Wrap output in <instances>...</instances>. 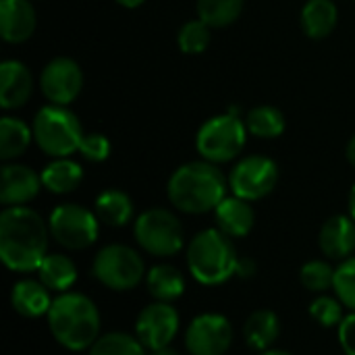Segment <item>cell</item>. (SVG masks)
Returning <instances> with one entry per match:
<instances>
[{
    "label": "cell",
    "mask_w": 355,
    "mask_h": 355,
    "mask_svg": "<svg viewBox=\"0 0 355 355\" xmlns=\"http://www.w3.org/2000/svg\"><path fill=\"white\" fill-rule=\"evenodd\" d=\"M50 229L29 206H10L0 212V258L12 272H33L48 256Z\"/></svg>",
    "instance_id": "1"
},
{
    "label": "cell",
    "mask_w": 355,
    "mask_h": 355,
    "mask_svg": "<svg viewBox=\"0 0 355 355\" xmlns=\"http://www.w3.org/2000/svg\"><path fill=\"white\" fill-rule=\"evenodd\" d=\"M229 177L218 164L208 160H191L173 171L166 183V196L175 210L183 214H208L227 198Z\"/></svg>",
    "instance_id": "2"
},
{
    "label": "cell",
    "mask_w": 355,
    "mask_h": 355,
    "mask_svg": "<svg viewBox=\"0 0 355 355\" xmlns=\"http://www.w3.org/2000/svg\"><path fill=\"white\" fill-rule=\"evenodd\" d=\"M48 331L67 352H87L100 337L102 316L92 297L79 291H64L52 300L48 310Z\"/></svg>",
    "instance_id": "3"
},
{
    "label": "cell",
    "mask_w": 355,
    "mask_h": 355,
    "mask_svg": "<svg viewBox=\"0 0 355 355\" xmlns=\"http://www.w3.org/2000/svg\"><path fill=\"white\" fill-rule=\"evenodd\" d=\"M239 254L231 237L220 229H204L185 248V264L191 279L204 287H218L237 275Z\"/></svg>",
    "instance_id": "4"
},
{
    "label": "cell",
    "mask_w": 355,
    "mask_h": 355,
    "mask_svg": "<svg viewBox=\"0 0 355 355\" xmlns=\"http://www.w3.org/2000/svg\"><path fill=\"white\" fill-rule=\"evenodd\" d=\"M33 144L50 158H69L79 152L85 137L81 121L69 106L46 104L42 106L31 123Z\"/></svg>",
    "instance_id": "5"
},
{
    "label": "cell",
    "mask_w": 355,
    "mask_h": 355,
    "mask_svg": "<svg viewBox=\"0 0 355 355\" xmlns=\"http://www.w3.org/2000/svg\"><path fill=\"white\" fill-rule=\"evenodd\" d=\"M248 127L245 121L235 112H223L210 116L196 133V150L202 160L212 164H227L233 162L245 148L248 141Z\"/></svg>",
    "instance_id": "6"
},
{
    "label": "cell",
    "mask_w": 355,
    "mask_h": 355,
    "mask_svg": "<svg viewBox=\"0 0 355 355\" xmlns=\"http://www.w3.org/2000/svg\"><path fill=\"white\" fill-rule=\"evenodd\" d=\"M146 262L141 254L125 243L102 245L92 262V277L106 289L125 293L146 281Z\"/></svg>",
    "instance_id": "7"
},
{
    "label": "cell",
    "mask_w": 355,
    "mask_h": 355,
    "mask_svg": "<svg viewBox=\"0 0 355 355\" xmlns=\"http://www.w3.org/2000/svg\"><path fill=\"white\" fill-rule=\"evenodd\" d=\"M135 243L154 258H173L185 248V229L166 208H148L133 220Z\"/></svg>",
    "instance_id": "8"
},
{
    "label": "cell",
    "mask_w": 355,
    "mask_h": 355,
    "mask_svg": "<svg viewBox=\"0 0 355 355\" xmlns=\"http://www.w3.org/2000/svg\"><path fill=\"white\" fill-rule=\"evenodd\" d=\"M50 237L69 252L92 248L100 237V218L81 204H58L48 216Z\"/></svg>",
    "instance_id": "9"
},
{
    "label": "cell",
    "mask_w": 355,
    "mask_h": 355,
    "mask_svg": "<svg viewBox=\"0 0 355 355\" xmlns=\"http://www.w3.org/2000/svg\"><path fill=\"white\" fill-rule=\"evenodd\" d=\"M279 183V166L264 154L241 158L229 173V191L241 200L258 202L275 191Z\"/></svg>",
    "instance_id": "10"
},
{
    "label": "cell",
    "mask_w": 355,
    "mask_h": 355,
    "mask_svg": "<svg viewBox=\"0 0 355 355\" xmlns=\"http://www.w3.org/2000/svg\"><path fill=\"white\" fill-rule=\"evenodd\" d=\"M181 331V316L173 304L152 302L135 318L133 333L148 352L171 347Z\"/></svg>",
    "instance_id": "11"
},
{
    "label": "cell",
    "mask_w": 355,
    "mask_h": 355,
    "mask_svg": "<svg viewBox=\"0 0 355 355\" xmlns=\"http://www.w3.org/2000/svg\"><path fill=\"white\" fill-rule=\"evenodd\" d=\"M233 345V324L225 314L204 312L185 329V349L189 355H227Z\"/></svg>",
    "instance_id": "12"
},
{
    "label": "cell",
    "mask_w": 355,
    "mask_h": 355,
    "mask_svg": "<svg viewBox=\"0 0 355 355\" xmlns=\"http://www.w3.org/2000/svg\"><path fill=\"white\" fill-rule=\"evenodd\" d=\"M40 89L48 104L69 106L83 89V71L77 60L69 56H56L44 64L40 73Z\"/></svg>",
    "instance_id": "13"
},
{
    "label": "cell",
    "mask_w": 355,
    "mask_h": 355,
    "mask_svg": "<svg viewBox=\"0 0 355 355\" xmlns=\"http://www.w3.org/2000/svg\"><path fill=\"white\" fill-rule=\"evenodd\" d=\"M42 177L27 164L4 162L0 171V204L4 208L10 206H27L37 198L42 189Z\"/></svg>",
    "instance_id": "14"
},
{
    "label": "cell",
    "mask_w": 355,
    "mask_h": 355,
    "mask_svg": "<svg viewBox=\"0 0 355 355\" xmlns=\"http://www.w3.org/2000/svg\"><path fill=\"white\" fill-rule=\"evenodd\" d=\"M318 248L331 262H343L355 252V220L349 214L327 218L318 233Z\"/></svg>",
    "instance_id": "15"
},
{
    "label": "cell",
    "mask_w": 355,
    "mask_h": 355,
    "mask_svg": "<svg viewBox=\"0 0 355 355\" xmlns=\"http://www.w3.org/2000/svg\"><path fill=\"white\" fill-rule=\"evenodd\" d=\"M37 27V12L31 0H0V35L6 44L27 42Z\"/></svg>",
    "instance_id": "16"
},
{
    "label": "cell",
    "mask_w": 355,
    "mask_h": 355,
    "mask_svg": "<svg viewBox=\"0 0 355 355\" xmlns=\"http://www.w3.org/2000/svg\"><path fill=\"white\" fill-rule=\"evenodd\" d=\"M33 94V75L31 71L15 58H6L0 62V106L8 110H17L29 102Z\"/></svg>",
    "instance_id": "17"
},
{
    "label": "cell",
    "mask_w": 355,
    "mask_h": 355,
    "mask_svg": "<svg viewBox=\"0 0 355 355\" xmlns=\"http://www.w3.org/2000/svg\"><path fill=\"white\" fill-rule=\"evenodd\" d=\"M212 214H214L216 229H220L231 239L248 237L252 233L254 225H256V212L252 208V202L241 200V198H237L233 193L227 196L216 206V210Z\"/></svg>",
    "instance_id": "18"
},
{
    "label": "cell",
    "mask_w": 355,
    "mask_h": 355,
    "mask_svg": "<svg viewBox=\"0 0 355 355\" xmlns=\"http://www.w3.org/2000/svg\"><path fill=\"white\" fill-rule=\"evenodd\" d=\"M52 291L40 279H21L10 289V306L12 310L29 320L48 316L52 306Z\"/></svg>",
    "instance_id": "19"
},
{
    "label": "cell",
    "mask_w": 355,
    "mask_h": 355,
    "mask_svg": "<svg viewBox=\"0 0 355 355\" xmlns=\"http://www.w3.org/2000/svg\"><path fill=\"white\" fill-rule=\"evenodd\" d=\"M279 337H281V318L277 312L268 308H260L248 316L243 324V339L250 349L258 354L272 349Z\"/></svg>",
    "instance_id": "20"
},
{
    "label": "cell",
    "mask_w": 355,
    "mask_h": 355,
    "mask_svg": "<svg viewBox=\"0 0 355 355\" xmlns=\"http://www.w3.org/2000/svg\"><path fill=\"white\" fill-rule=\"evenodd\" d=\"M144 283H146L148 293L154 297V302H166V304H173L179 297H183L187 289V281L183 272L177 266L166 264V262H160L148 268Z\"/></svg>",
    "instance_id": "21"
},
{
    "label": "cell",
    "mask_w": 355,
    "mask_h": 355,
    "mask_svg": "<svg viewBox=\"0 0 355 355\" xmlns=\"http://www.w3.org/2000/svg\"><path fill=\"white\" fill-rule=\"evenodd\" d=\"M94 212L102 225L121 229L133 220L135 204H133L131 196L123 189H104L94 202Z\"/></svg>",
    "instance_id": "22"
},
{
    "label": "cell",
    "mask_w": 355,
    "mask_h": 355,
    "mask_svg": "<svg viewBox=\"0 0 355 355\" xmlns=\"http://www.w3.org/2000/svg\"><path fill=\"white\" fill-rule=\"evenodd\" d=\"M339 21V8L333 0H306L300 12V23L310 40L329 37Z\"/></svg>",
    "instance_id": "23"
},
{
    "label": "cell",
    "mask_w": 355,
    "mask_h": 355,
    "mask_svg": "<svg viewBox=\"0 0 355 355\" xmlns=\"http://www.w3.org/2000/svg\"><path fill=\"white\" fill-rule=\"evenodd\" d=\"M40 177H42V185L46 191L54 196H67V193H73L83 183L85 173H83V166L71 158H54L52 162L44 166Z\"/></svg>",
    "instance_id": "24"
},
{
    "label": "cell",
    "mask_w": 355,
    "mask_h": 355,
    "mask_svg": "<svg viewBox=\"0 0 355 355\" xmlns=\"http://www.w3.org/2000/svg\"><path fill=\"white\" fill-rule=\"evenodd\" d=\"M33 141V129L10 114H4L0 119V160L12 162L19 156L27 152V148Z\"/></svg>",
    "instance_id": "25"
},
{
    "label": "cell",
    "mask_w": 355,
    "mask_h": 355,
    "mask_svg": "<svg viewBox=\"0 0 355 355\" xmlns=\"http://www.w3.org/2000/svg\"><path fill=\"white\" fill-rule=\"evenodd\" d=\"M35 272H37V279L54 293L71 291L79 275L75 262L64 254H48Z\"/></svg>",
    "instance_id": "26"
},
{
    "label": "cell",
    "mask_w": 355,
    "mask_h": 355,
    "mask_svg": "<svg viewBox=\"0 0 355 355\" xmlns=\"http://www.w3.org/2000/svg\"><path fill=\"white\" fill-rule=\"evenodd\" d=\"M243 121H245L250 135H254L258 139H277L285 133V127H287L283 110H279L277 106H270V104L252 108Z\"/></svg>",
    "instance_id": "27"
},
{
    "label": "cell",
    "mask_w": 355,
    "mask_h": 355,
    "mask_svg": "<svg viewBox=\"0 0 355 355\" xmlns=\"http://www.w3.org/2000/svg\"><path fill=\"white\" fill-rule=\"evenodd\" d=\"M198 19L208 23L212 29H223L233 25L243 12V0H198Z\"/></svg>",
    "instance_id": "28"
},
{
    "label": "cell",
    "mask_w": 355,
    "mask_h": 355,
    "mask_svg": "<svg viewBox=\"0 0 355 355\" xmlns=\"http://www.w3.org/2000/svg\"><path fill=\"white\" fill-rule=\"evenodd\" d=\"M87 355H148L144 343L135 337V333L112 331L100 335L98 341L87 349Z\"/></svg>",
    "instance_id": "29"
},
{
    "label": "cell",
    "mask_w": 355,
    "mask_h": 355,
    "mask_svg": "<svg viewBox=\"0 0 355 355\" xmlns=\"http://www.w3.org/2000/svg\"><path fill=\"white\" fill-rule=\"evenodd\" d=\"M212 42V27L202 19L183 23L177 31V46L183 54H202Z\"/></svg>",
    "instance_id": "30"
},
{
    "label": "cell",
    "mask_w": 355,
    "mask_h": 355,
    "mask_svg": "<svg viewBox=\"0 0 355 355\" xmlns=\"http://www.w3.org/2000/svg\"><path fill=\"white\" fill-rule=\"evenodd\" d=\"M335 268L337 266H333L331 260H308L300 268V283L310 293H316V295L327 293L329 289H333Z\"/></svg>",
    "instance_id": "31"
},
{
    "label": "cell",
    "mask_w": 355,
    "mask_h": 355,
    "mask_svg": "<svg viewBox=\"0 0 355 355\" xmlns=\"http://www.w3.org/2000/svg\"><path fill=\"white\" fill-rule=\"evenodd\" d=\"M308 312H310V318L316 324H320L322 329H337L345 318L343 302L337 295H327V293L316 295L312 300Z\"/></svg>",
    "instance_id": "32"
},
{
    "label": "cell",
    "mask_w": 355,
    "mask_h": 355,
    "mask_svg": "<svg viewBox=\"0 0 355 355\" xmlns=\"http://www.w3.org/2000/svg\"><path fill=\"white\" fill-rule=\"evenodd\" d=\"M333 291L349 312H355V256L339 262L335 268Z\"/></svg>",
    "instance_id": "33"
},
{
    "label": "cell",
    "mask_w": 355,
    "mask_h": 355,
    "mask_svg": "<svg viewBox=\"0 0 355 355\" xmlns=\"http://www.w3.org/2000/svg\"><path fill=\"white\" fill-rule=\"evenodd\" d=\"M110 150H112L110 139L104 133H87L83 137L81 146H79L81 158L87 160V162H94V164L104 162L110 156Z\"/></svg>",
    "instance_id": "34"
},
{
    "label": "cell",
    "mask_w": 355,
    "mask_h": 355,
    "mask_svg": "<svg viewBox=\"0 0 355 355\" xmlns=\"http://www.w3.org/2000/svg\"><path fill=\"white\" fill-rule=\"evenodd\" d=\"M339 345L345 355H355V312L345 314L343 322L337 327Z\"/></svg>",
    "instance_id": "35"
},
{
    "label": "cell",
    "mask_w": 355,
    "mask_h": 355,
    "mask_svg": "<svg viewBox=\"0 0 355 355\" xmlns=\"http://www.w3.org/2000/svg\"><path fill=\"white\" fill-rule=\"evenodd\" d=\"M256 272H258V264H256L254 258H239L237 275L235 277H239V279H252V277H256Z\"/></svg>",
    "instance_id": "36"
},
{
    "label": "cell",
    "mask_w": 355,
    "mask_h": 355,
    "mask_svg": "<svg viewBox=\"0 0 355 355\" xmlns=\"http://www.w3.org/2000/svg\"><path fill=\"white\" fill-rule=\"evenodd\" d=\"M345 156H347V162L355 168V135L347 141V148H345Z\"/></svg>",
    "instance_id": "37"
},
{
    "label": "cell",
    "mask_w": 355,
    "mask_h": 355,
    "mask_svg": "<svg viewBox=\"0 0 355 355\" xmlns=\"http://www.w3.org/2000/svg\"><path fill=\"white\" fill-rule=\"evenodd\" d=\"M114 2L123 8H139L141 4H146V0H114Z\"/></svg>",
    "instance_id": "38"
},
{
    "label": "cell",
    "mask_w": 355,
    "mask_h": 355,
    "mask_svg": "<svg viewBox=\"0 0 355 355\" xmlns=\"http://www.w3.org/2000/svg\"><path fill=\"white\" fill-rule=\"evenodd\" d=\"M347 208H349V216L355 220V183L349 189V200H347Z\"/></svg>",
    "instance_id": "39"
},
{
    "label": "cell",
    "mask_w": 355,
    "mask_h": 355,
    "mask_svg": "<svg viewBox=\"0 0 355 355\" xmlns=\"http://www.w3.org/2000/svg\"><path fill=\"white\" fill-rule=\"evenodd\" d=\"M150 355H181L177 349L173 347H164V349H156V352H150Z\"/></svg>",
    "instance_id": "40"
},
{
    "label": "cell",
    "mask_w": 355,
    "mask_h": 355,
    "mask_svg": "<svg viewBox=\"0 0 355 355\" xmlns=\"http://www.w3.org/2000/svg\"><path fill=\"white\" fill-rule=\"evenodd\" d=\"M258 355H293V354H289V352H285V349H266V352H260Z\"/></svg>",
    "instance_id": "41"
}]
</instances>
